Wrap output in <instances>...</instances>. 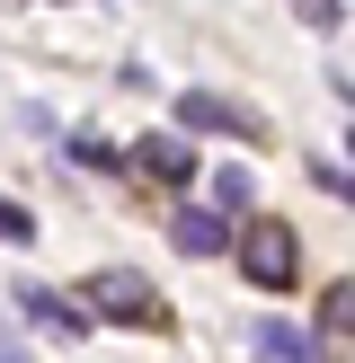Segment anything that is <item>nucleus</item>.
<instances>
[{
	"label": "nucleus",
	"mask_w": 355,
	"mask_h": 363,
	"mask_svg": "<svg viewBox=\"0 0 355 363\" xmlns=\"http://www.w3.org/2000/svg\"><path fill=\"white\" fill-rule=\"evenodd\" d=\"M18 311H27L36 328H53V337H89V311H80V301H62V293H45V284H27Z\"/></svg>",
	"instance_id": "nucleus-6"
},
{
	"label": "nucleus",
	"mask_w": 355,
	"mask_h": 363,
	"mask_svg": "<svg viewBox=\"0 0 355 363\" xmlns=\"http://www.w3.org/2000/svg\"><path fill=\"white\" fill-rule=\"evenodd\" d=\"M346 328H355V293H346V284H329V293H320V328H311V346H320V337L337 346Z\"/></svg>",
	"instance_id": "nucleus-8"
},
{
	"label": "nucleus",
	"mask_w": 355,
	"mask_h": 363,
	"mask_svg": "<svg viewBox=\"0 0 355 363\" xmlns=\"http://www.w3.org/2000/svg\"><path fill=\"white\" fill-rule=\"evenodd\" d=\"M169 240H178V257H222V248H231V222H222L213 204H178Z\"/></svg>",
	"instance_id": "nucleus-3"
},
{
	"label": "nucleus",
	"mask_w": 355,
	"mask_h": 363,
	"mask_svg": "<svg viewBox=\"0 0 355 363\" xmlns=\"http://www.w3.org/2000/svg\"><path fill=\"white\" fill-rule=\"evenodd\" d=\"M240 204H258V195H248V169H222V177H213V213L231 222Z\"/></svg>",
	"instance_id": "nucleus-9"
},
{
	"label": "nucleus",
	"mask_w": 355,
	"mask_h": 363,
	"mask_svg": "<svg viewBox=\"0 0 355 363\" xmlns=\"http://www.w3.org/2000/svg\"><path fill=\"white\" fill-rule=\"evenodd\" d=\"M0 363H18V354H0Z\"/></svg>",
	"instance_id": "nucleus-13"
},
{
	"label": "nucleus",
	"mask_w": 355,
	"mask_h": 363,
	"mask_svg": "<svg viewBox=\"0 0 355 363\" xmlns=\"http://www.w3.org/2000/svg\"><path fill=\"white\" fill-rule=\"evenodd\" d=\"M71 160H80V169H116V142H106V133H71Z\"/></svg>",
	"instance_id": "nucleus-10"
},
{
	"label": "nucleus",
	"mask_w": 355,
	"mask_h": 363,
	"mask_svg": "<svg viewBox=\"0 0 355 363\" xmlns=\"http://www.w3.org/2000/svg\"><path fill=\"white\" fill-rule=\"evenodd\" d=\"M89 319H124V328H151L160 319V301H151V284L133 275V266H106V275H89V301H80Z\"/></svg>",
	"instance_id": "nucleus-2"
},
{
	"label": "nucleus",
	"mask_w": 355,
	"mask_h": 363,
	"mask_svg": "<svg viewBox=\"0 0 355 363\" xmlns=\"http://www.w3.org/2000/svg\"><path fill=\"white\" fill-rule=\"evenodd\" d=\"M0 240H9V248H36V213H18L9 195H0Z\"/></svg>",
	"instance_id": "nucleus-11"
},
{
	"label": "nucleus",
	"mask_w": 355,
	"mask_h": 363,
	"mask_svg": "<svg viewBox=\"0 0 355 363\" xmlns=\"http://www.w3.org/2000/svg\"><path fill=\"white\" fill-rule=\"evenodd\" d=\"M178 124H187V133H258V124L240 116V106H222V98H204V89H187V98H178Z\"/></svg>",
	"instance_id": "nucleus-5"
},
{
	"label": "nucleus",
	"mask_w": 355,
	"mask_h": 363,
	"mask_svg": "<svg viewBox=\"0 0 355 363\" xmlns=\"http://www.w3.org/2000/svg\"><path fill=\"white\" fill-rule=\"evenodd\" d=\"M231 248H240V275L258 284V293H293L302 284V240H293V222H275V213H248V230Z\"/></svg>",
	"instance_id": "nucleus-1"
},
{
	"label": "nucleus",
	"mask_w": 355,
	"mask_h": 363,
	"mask_svg": "<svg viewBox=\"0 0 355 363\" xmlns=\"http://www.w3.org/2000/svg\"><path fill=\"white\" fill-rule=\"evenodd\" d=\"M133 169H142V177H160V186H187V177H195V151H187L178 133H142Z\"/></svg>",
	"instance_id": "nucleus-4"
},
{
	"label": "nucleus",
	"mask_w": 355,
	"mask_h": 363,
	"mask_svg": "<svg viewBox=\"0 0 355 363\" xmlns=\"http://www.w3.org/2000/svg\"><path fill=\"white\" fill-rule=\"evenodd\" d=\"M248 354H258V363H320L311 328H293V319H266V328L248 337Z\"/></svg>",
	"instance_id": "nucleus-7"
},
{
	"label": "nucleus",
	"mask_w": 355,
	"mask_h": 363,
	"mask_svg": "<svg viewBox=\"0 0 355 363\" xmlns=\"http://www.w3.org/2000/svg\"><path fill=\"white\" fill-rule=\"evenodd\" d=\"M302 18L311 27H337V0H302Z\"/></svg>",
	"instance_id": "nucleus-12"
}]
</instances>
